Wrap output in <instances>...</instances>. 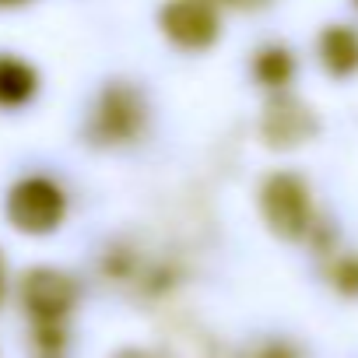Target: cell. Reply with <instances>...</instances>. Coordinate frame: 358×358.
Segmentation results:
<instances>
[{"mask_svg": "<svg viewBox=\"0 0 358 358\" xmlns=\"http://www.w3.org/2000/svg\"><path fill=\"white\" fill-rule=\"evenodd\" d=\"M22 302L25 309L36 316V323H60L74 302H78V285L74 278H67L64 271H53V267H39L25 278L22 285Z\"/></svg>", "mask_w": 358, "mask_h": 358, "instance_id": "4", "label": "cell"}, {"mask_svg": "<svg viewBox=\"0 0 358 358\" xmlns=\"http://www.w3.org/2000/svg\"><path fill=\"white\" fill-rule=\"evenodd\" d=\"M257 358H295V355H292L288 348H278V344H274V348H267V351L257 355Z\"/></svg>", "mask_w": 358, "mask_h": 358, "instance_id": "9", "label": "cell"}, {"mask_svg": "<svg viewBox=\"0 0 358 358\" xmlns=\"http://www.w3.org/2000/svg\"><path fill=\"white\" fill-rule=\"evenodd\" d=\"M64 211H67V197L60 194L57 183L43 176H29L8 194V218L15 222V229L22 232H53L60 222H64Z\"/></svg>", "mask_w": 358, "mask_h": 358, "instance_id": "1", "label": "cell"}, {"mask_svg": "<svg viewBox=\"0 0 358 358\" xmlns=\"http://www.w3.org/2000/svg\"><path fill=\"white\" fill-rule=\"evenodd\" d=\"M236 4H253V0H236Z\"/></svg>", "mask_w": 358, "mask_h": 358, "instance_id": "12", "label": "cell"}, {"mask_svg": "<svg viewBox=\"0 0 358 358\" xmlns=\"http://www.w3.org/2000/svg\"><path fill=\"white\" fill-rule=\"evenodd\" d=\"M141 120H144V106L141 99L130 92V88H113L106 92L102 99V113H99V123H102V137H134L141 130Z\"/></svg>", "mask_w": 358, "mask_h": 358, "instance_id": "5", "label": "cell"}, {"mask_svg": "<svg viewBox=\"0 0 358 358\" xmlns=\"http://www.w3.org/2000/svg\"><path fill=\"white\" fill-rule=\"evenodd\" d=\"M320 60L327 74L348 78L358 71V32L351 25H330L320 36Z\"/></svg>", "mask_w": 358, "mask_h": 358, "instance_id": "6", "label": "cell"}, {"mask_svg": "<svg viewBox=\"0 0 358 358\" xmlns=\"http://www.w3.org/2000/svg\"><path fill=\"white\" fill-rule=\"evenodd\" d=\"M355 4H358V0H355Z\"/></svg>", "mask_w": 358, "mask_h": 358, "instance_id": "13", "label": "cell"}, {"mask_svg": "<svg viewBox=\"0 0 358 358\" xmlns=\"http://www.w3.org/2000/svg\"><path fill=\"white\" fill-rule=\"evenodd\" d=\"M36 71L15 57H0V106H22L36 95Z\"/></svg>", "mask_w": 358, "mask_h": 358, "instance_id": "7", "label": "cell"}, {"mask_svg": "<svg viewBox=\"0 0 358 358\" xmlns=\"http://www.w3.org/2000/svg\"><path fill=\"white\" fill-rule=\"evenodd\" d=\"M253 74H257L260 85H267V88H281V85L292 81V74H295V60H292V53H288L285 46H267V50L257 53V60H253Z\"/></svg>", "mask_w": 358, "mask_h": 358, "instance_id": "8", "label": "cell"}, {"mask_svg": "<svg viewBox=\"0 0 358 358\" xmlns=\"http://www.w3.org/2000/svg\"><path fill=\"white\" fill-rule=\"evenodd\" d=\"M158 22L179 50H208L222 29L218 8L211 0H169Z\"/></svg>", "mask_w": 358, "mask_h": 358, "instance_id": "3", "label": "cell"}, {"mask_svg": "<svg viewBox=\"0 0 358 358\" xmlns=\"http://www.w3.org/2000/svg\"><path fill=\"white\" fill-rule=\"evenodd\" d=\"M116 358H151V355H144V351H137V348H127V351H120Z\"/></svg>", "mask_w": 358, "mask_h": 358, "instance_id": "10", "label": "cell"}, {"mask_svg": "<svg viewBox=\"0 0 358 358\" xmlns=\"http://www.w3.org/2000/svg\"><path fill=\"white\" fill-rule=\"evenodd\" d=\"M264 215L271 229L285 239H299L309 229V187L295 172H278L264 187Z\"/></svg>", "mask_w": 358, "mask_h": 358, "instance_id": "2", "label": "cell"}, {"mask_svg": "<svg viewBox=\"0 0 358 358\" xmlns=\"http://www.w3.org/2000/svg\"><path fill=\"white\" fill-rule=\"evenodd\" d=\"M0 4H25V0H0Z\"/></svg>", "mask_w": 358, "mask_h": 358, "instance_id": "11", "label": "cell"}]
</instances>
